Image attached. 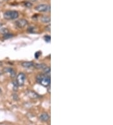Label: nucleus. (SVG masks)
Listing matches in <instances>:
<instances>
[{
	"label": "nucleus",
	"mask_w": 113,
	"mask_h": 125,
	"mask_svg": "<svg viewBox=\"0 0 113 125\" xmlns=\"http://www.w3.org/2000/svg\"><path fill=\"white\" fill-rule=\"evenodd\" d=\"M36 82L42 86L47 87L50 85V76H47L45 74H40L36 76Z\"/></svg>",
	"instance_id": "obj_1"
},
{
	"label": "nucleus",
	"mask_w": 113,
	"mask_h": 125,
	"mask_svg": "<svg viewBox=\"0 0 113 125\" xmlns=\"http://www.w3.org/2000/svg\"><path fill=\"white\" fill-rule=\"evenodd\" d=\"M19 17V13L17 11L9 10L6 11L3 14V17L8 20H15Z\"/></svg>",
	"instance_id": "obj_2"
},
{
	"label": "nucleus",
	"mask_w": 113,
	"mask_h": 125,
	"mask_svg": "<svg viewBox=\"0 0 113 125\" xmlns=\"http://www.w3.org/2000/svg\"><path fill=\"white\" fill-rule=\"evenodd\" d=\"M35 9L38 12H48L50 11V6L47 4H40L36 6Z\"/></svg>",
	"instance_id": "obj_3"
},
{
	"label": "nucleus",
	"mask_w": 113,
	"mask_h": 125,
	"mask_svg": "<svg viewBox=\"0 0 113 125\" xmlns=\"http://www.w3.org/2000/svg\"><path fill=\"white\" fill-rule=\"evenodd\" d=\"M26 79V76L25 75L24 73H19L17 76V82L18 83V85L22 86L23 85V84L25 83V81Z\"/></svg>",
	"instance_id": "obj_4"
},
{
	"label": "nucleus",
	"mask_w": 113,
	"mask_h": 125,
	"mask_svg": "<svg viewBox=\"0 0 113 125\" xmlns=\"http://www.w3.org/2000/svg\"><path fill=\"white\" fill-rule=\"evenodd\" d=\"M15 23L18 28L22 29V28H24L26 25H27L28 21L25 19L21 18V19H19V20H17Z\"/></svg>",
	"instance_id": "obj_5"
},
{
	"label": "nucleus",
	"mask_w": 113,
	"mask_h": 125,
	"mask_svg": "<svg viewBox=\"0 0 113 125\" xmlns=\"http://www.w3.org/2000/svg\"><path fill=\"white\" fill-rule=\"evenodd\" d=\"M26 94L28 95V96L31 99H37V98L40 97V95L38 94H36L35 92L32 91V90H28L26 92Z\"/></svg>",
	"instance_id": "obj_6"
},
{
	"label": "nucleus",
	"mask_w": 113,
	"mask_h": 125,
	"mask_svg": "<svg viewBox=\"0 0 113 125\" xmlns=\"http://www.w3.org/2000/svg\"><path fill=\"white\" fill-rule=\"evenodd\" d=\"M21 66L25 68H34L35 64L33 62L26 61V62H23L21 63Z\"/></svg>",
	"instance_id": "obj_7"
},
{
	"label": "nucleus",
	"mask_w": 113,
	"mask_h": 125,
	"mask_svg": "<svg viewBox=\"0 0 113 125\" xmlns=\"http://www.w3.org/2000/svg\"><path fill=\"white\" fill-rule=\"evenodd\" d=\"M40 120L42 121L47 122V121H48L50 119V116L48 115V113H44L40 115Z\"/></svg>",
	"instance_id": "obj_8"
},
{
	"label": "nucleus",
	"mask_w": 113,
	"mask_h": 125,
	"mask_svg": "<svg viewBox=\"0 0 113 125\" xmlns=\"http://www.w3.org/2000/svg\"><path fill=\"white\" fill-rule=\"evenodd\" d=\"M40 20L43 23H49L50 22V18L48 16H43L40 18Z\"/></svg>",
	"instance_id": "obj_9"
},
{
	"label": "nucleus",
	"mask_w": 113,
	"mask_h": 125,
	"mask_svg": "<svg viewBox=\"0 0 113 125\" xmlns=\"http://www.w3.org/2000/svg\"><path fill=\"white\" fill-rule=\"evenodd\" d=\"M47 66L45 64H35L34 68L36 69H40V70H44Z\"/></svg>",
	"instance_id": "obj_10"
},
{
	"label": "nucleus",
	"mask_w": 113,
	"mask_h": 125,
	"mask_svg": "<svg viewBox=\"0 0 113 125\" xmlns=\"http://www.w3.org/2000/svg\"><path fill=\"white\" fill-rule=\"evenodd\" d=\"M24 5L26 7H27V8H30V7H32V3L30 1H27V2H25Z\"/></svg>",
	"instance_id": "obj_11"
},
{
	"label": "nucleus",
	"mask_w": 113,
	"mask_h": 125,
	"mask_svg": "<svg viewBox=\"0 0 113 125\" xmlns=\"http://www.w3.org/2000/svg\"><path fill=\"white\" fill-rule=\"evenodd\" d=\"M13 36V35L12 34H9V33H7V34H5V35H4V38H5V39H9V38H11V37H12Z\"/></svg>",
	"instance_id": "obj_12"
},
{
	"label": "nucleus",
	"mask_w": 113,
	"mask_h": 125,
	"mask_svg": "<svg viewBox=\"0 0 113 125\" xmlns=\"http://www.w3.org/2000/svg\"><path fill=\"white\" fill-rule=\"evenodd\" d=\"M45 40L47 42H50V35H46L45 36Z\"/></svg>",
	"instance_id": "obj_13"
},
{
	"label": "nucleus",
	"mask_w": 113,
	"mask_h": 125,
	"mask_svg": "<svg viewBox=\"0 0 113 125\" xmlns=\"http://www.w3.org/2000/svg\"><path fill=\"white\" fill-rule=\"evenodd\" d=\"M40 55V53H38V52H36V54H35V57H36V58H38V56Z\"/></svg>",
	"instance_id": "obj_14"
},
{
	"label": "nucleus",
	"mask_w": 113,
	"mask_h": 125,
	"mask_svg": "<svg viewBox=\"0 0 113 125\" xmlns=\"http://www.w3.org/2000/svg\"><path fill=\"white\" fill-rule=\"evenodd\" d=\"M28 1L30 2H34V1H37V0H28Z\"/></svg>",
	"instance_id": "obj_15"
},
{
	"label": "nucleus",
	"mask_w": 113,
	"mask_h": 125,
	"mask_svg": "<svg viewBox=\"0 0 113 125\" xmlns=\"http://www.w3.org/2000/svg\"><path fill=\"white\" fill-rule=\"evenodd\" d=\"M1 73H2V72H1V71H0V75H1Z\"/></svg>",
	"instance_id": "obj_16"
},
{
	"label": "nucleus",
	"mask_w": 113,
	"mask_h": 125,
	"mask_svg": "<svg viewBox=\"0 0 113 125\" xmlns=\"http://www.w3.org/2000/svg\"><path fill=\"white\" fill-rule=\"evenodd\" d=\"M1 92H2V90H1V89H0V93H1Z\"/></svg>",
	"instance_id": "obj_17"
}]
</instances>
